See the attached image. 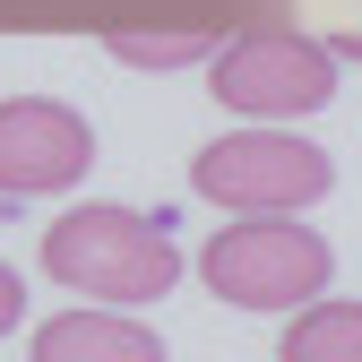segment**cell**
Masks as SVG:
<instances>
[{
    "label": "cell",
    "instance_id": "3957f363",
    "mask_svg": "<svg viewBox=\"0 0 362 362\" xmlns=\"http://www.w3.org/2000/svg\"><path fill=\"white\" fill-rule=\"evenodd\" d=\"M328 181H337L328 147L293 139L285 121L276 129H224L216 147L190 156V190L233 207V216H293L310 199H328Z\"/></svg>",
    "mask_w": 362,
    "mask_h": 362
},
{
    "label": "cell",
    "instance_id": "9c48e42d",
    "mask_svg": "<svg viewBox=\"0 0 362 362\" xmlns=\"http://www.w3.org/2000/svg\"><path fill=\"white\" fill-rule=\"evenodd\" d=\"M18 320H26V276H18L9 259H0V337H9Z\"/></svg>",
    "mask_w": 362,
    "mask_h": 362
},
{
    "label": "cell",
    "instance_id": "277c9868",
    "mask_svg": "<svg viewBox=\"0 0 362 362\" xmlns=\"http://www.w3.org/2000/svg\"><path fill=\"white\" fill-rule=\"evenodd\" d=\"M216 104L224 112H250V121H302V112H320L337 95V61H328V43H310V35H285V26H259L242 43H224L216 52Z\"/></svg>",
    "mask_w": 362,
    "mask_h": 362
},
{
    "label": "cell",
    "instance_id": "6da1fadb",
    "mask_svg": "<svg viewBox=\"0 0 362 362\" xmlns=\"http://www.w3.org/2000/svg\"><path fill=\"white\" fill-rule=\"evenodd\" d=\"M43 276L69 285L78 302H104V310H129V302H164L181 285V242H173V216H139V207H69L52 216L43 233Z\"/></svg>",
    "mask_w": 362,
    "mask_h": 362
},
{
    "label": "cell",
    "instance_id": "ba28073f",
    "mask_svg": "<svg viewBox=\"0 0 362 362\" xmlns=\"http://www.w3.org/2000/svg\"><path fill=\"white\" fill-rule=\"evenodd\" d=\"M112 61H129V69H181V61H207V35H112Z\"/></svg>",
    "mask_w": 362,
    "mask_h": 362
},
{
    "label": "cell",
    "instance_id": "52a82bcc",
    "mask_svg": "<svg viewBox=\"0 0 362 362\" xmlns=\"http://www.w3.org/2000/svg\"><path fill=\"white\" fill-rule=\"evenodd\" d=\"M276 362H362V302H320V293H310L293 310Z\"/></svg>",
    "mask_w": 362,
    "mask_h": 362
},
{
    "label": "cell",
    "instance_id": "7a4b0ae2",
    "mask_svg": "<svg viewBox=\"0 0 362 362\" xmlns=\"http://www.w3.org/2000/svg\"><path fill=\"white\" fill-rule=\"evenodd\" d=\"M199 276L233 310H302L337 276V250L310 224H293V216H242V224H224L199 250Z\"/></svg>",
    "mask_w": 362,
    "mask_h": 362
},
{
    "label": "cell",
    "instance_id": "5b68a950",
    "mask_svg": "<svg viewBox=\"0 0 362 362\" xmlns=\"http://www.w3.org/2000/svg\"><path fill=\"white\" fill-rule=\"evenodd\" d=\"M86 164H95V129H86V112H69L52 95H9V104H0V199L78 190Z\"/></svg>",
    "mask_w": 362,
    "mask_h": 362
},
{
    "label": "cell",
    "instance_id": "30bf717a",
    "mask_svg": "<svg viewBox=\"0 0 362 362\" xmlns=\"http://www.w3.org/2000/svg\"><path fill=\"white\" fill-rule=\"evenodd\" d=\"M328 61H362V35H337V43H328Z\"/></svg>",
    "mask_w": 362,
    "mask_h": 362
},
{
    "label": "cell",
    "instance_id": "8992f818",
    "mask_svg": "<svg viewBox=\"0 0 362 362\" xmlns=\"http://www.w3.org/2000/svg\"><path fill=\"white\" fill-rule=\"evenodd\" d=\"M26 362H164V345H156L139 320H121V310L95 302V310H61V320H43Z\"/></svg>",
    "mask_w": 362,
    "mask_h": 362
}]
</instances>
